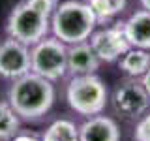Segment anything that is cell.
Returning a JSON list of instances; mask_svg holds the SVG:
<instances>
[{
    "instance_id": "obj_17",
    "label": "cell",
    "mask_w": 150,
    "mask_h": 141,
    "mask_svg": "<svg viewBox=\"0 0 150 141\" xmlns=\"http://www.w3.org/2000/svg\"><path fill=\"white\" fill-rule=\"evenodd\" d=\"M9 141H41V139L36 137V135H30V134H17L15 137H11Z\"/></svg>"
},
{
    "instance_id": "obj_7",
    "label": "cell",
    "mask_w": 150,
    "mask_h": 141,
    "mask_svg": "<svg viewBox=\"0 0 150 141\" xmlns=\"http://www.w3.org/2000/svg\"><path fill=\"white\" fill-rule=\"evenodd\" d=\"M88 41H90L94 53L98 55V58L107 64L120 60V56L131 47L124 32V23H115L111 26L94 30Z\"/></svg>"
},
{
    "instance_id": "obj_5",
    "label": "cell",
    "mask_w": 150,
    "mask_h": 141,
    "mask_svg": "<svg viewBox=\"0 0 150 141\" xmlns=\"http://www.w3.org/2000/svg\"><path fill=\"white\" fill-rule=\"evenodd\" d=\"M30 72L49 81H60L68 75V45L54 36H45L30 47Z\"/></svg>"
},
{
    "instance_id": "obj_2",
    "label": "cell",
    "mask_w": 150,
    "mask_h": 141,
    "mask_svg": "<svg viewBox=\"0 0 150 141\" xmlns=\"http://www.w3.org/2000/svg\"><path fill=\"white\" fill-rule=\"evenodd\" d=\"M60 0H19L9 11L6 34L26 45H36L51 32L53 17Z\"/></svg>"
},
{
    "instance_id": "obj_12",
    "label": "cell",
    "mask_w": 150,
    "mask_h": 141,
    "mask_svg": "<svg viewBox=\"0 0 150 141\" xmlns=\"http://www.w3.org/2000/svg\"><path fill=\"white\" fill-rule=\"evenodd\" d=\"M120 70L128 77L141 79L146 70L150 68V53L146 49H139V47H129L118 60Z\"/></svg>"
},
{
    "instance_id": "obj_9",
    "label": "cell",
    "mask_w": 150,
    "mask_h": 141,
    "mask_svg": "<svg viewBox=\"0 0 150 141\" xmlns=\"http://www.w3.org/2000/svg\"><path fill=\"white\" fill-rule=\"evenodd\" d=\"M79 141H120L118 124L105 115H92L79 126Z\"/></svg>"
},
{
    "instance_id": "obj_11",
    "label": "cell",
    "mask_w": 150,
    "mask_h": 141,
    "mask_svg": "<svg viewBox=\"0 0 150 141\" xmlns=\"http://www.w3.org/2000/svg\"><path fill=\"white\" fill-rule=\"evenodd\" d=\"M124 32L131 47L139 49H150V11L148 9H137L126 19Z\"/></svg>"
},
{
    "instance_id": "obj_15",
    "label": "cell",
    "mask_w": 150,
    "mask_h": 141,
    "mask_svg": "<svg viewBox=\"0 0 150 141\" xmlns=\"http://www.w3.org/2000/svg\"><path fill=\"white\" fill-rule=\"evenodd\" d=\"M21 117L8 102H0V141H9L19 134Z\"/></svg>"
},
{
    "instance_id": "obj_14",
    "label": "cell",
    "mask_w": 150,
    "mask_h": 141,
    "mask_svg": "<svg viewBox=\"0 0 150 141\" xmlns=\"http://www.w3.org/2000/svg\"><path fill=\"white\" fill-rule=\"evenodd\" d=\"M94 11L98 25H107L116 15H120L128 6V0H84Z\"/></svg>"
},
{
    "instance_id": "obj_10",
    "label": "cell",
    "mask_w": 150,
    "mask_h": 141,
    "mask_svg": "<svg viewBox=\"0 0 150 141\" xmlns=\"http://www.w3.org/2000/svg\"><path fill=\"white\" fill-rule=\"evenodd\" d=\"M101 60L94 53L90 41L68 45V73L71 75H88L96 73Z\"/></svg>"
},
{
    "instance_id": "obj_13",
    "label": "cell",
    "mask_w": 150,
    "mask_h": 141,
    "mask_svg": "<svg viewBox=\"0 0 150 141\" xmlns=\"http://www.w3.org/2000/svg\"><path fill=\"white\" fill-rule=\"evenodd\" d=\"M41 141H79V126L69 119H56L45 128Z\"/></svg>"
},
{
    "instance_id": "obj_3",
    "label": "cell",
    "mask_w": 150,
    "mask_h": 141,
    "mask_svg": "<svg viewBox=\"0 0 150 141\" xmlns=\"http://www.w3.org/2000/svg\"><path fill=\"white\" fill-rule=\"evenodd\" d=\"M96 26L98 19L84 0L58 2L53 17H51V32L66 45L88 41Z\"/></svg>"
},
{
    "instance_id": "obj_18",
    "label": "cell",
    "mask_w": 150,
    "mask_h": 141,
    "mask_svg": "<svg viewBox=\"0 0 150 141\" xmlns=\"http://www.w3.org/2000/svg\"><path fill=\"white\" fill-rule=\"evenodd\" d=\"M141 81H143V85H144V88H146V92L150 94V68L146 70V73L141 77Z\"/></svg>"
},
{
    "instance_id": "obj_19",
    "label": "cell",
    "mask_w": 150,
    "mask_h": 141,
    "mask_svg": "<svg viewBox=\"0 0 150 141\" xmlns=\"http://www.w3.org/2000/svg\"><path fill=\"white\" fill-rule=\"evenodd\" d=\"M141 6H143L144 9H148V11H150V0H141Z\"/></svg>"
},
{
    "instance_id": "obj_1",
    "label": "cell",
    "mask_w": 150,
    "mask_h": 141,
    "mask_svg": "<svg viewBox=\"0 0 150 141\" xmlns=\"http://www.w3.org/2000/svg\"><path fill=\"white\" fill-rule=\"evenodd\" d=\"M56 100L53 81L34 72L13 79L8 88V103L23 120H40L51 111Z\"/></svg>"
},
{
    "instance_id": "obj_4",
    "label": "cell",
    "mask_w": 150,
    "mask_h": 141,
    "mask_svg": "<svg viewBox=\"0 0 150 141\" xmlns=\"http://www.w3.org/2000/svg\"><path fill=\"white\" fill-rule=\"evenodd\" d=\"M66 102L77 115H100L109 102V90L96 73L73 75L66 85Z\"/></svg>"
},
{
    "instance_id": "obj_6",
    "label": "cell",
    "mask_w": 150,
    "mask_h": 141,
    "mask_svg": "<svg viewBox=\"0 0 150 141\" xmlns=\"http://www.w3.org/2000/svg\"><path fill=\"white\" fill-rule=\"evenodd\" d=\"M112 107L124 119H141L150 109V94L141 79L128 77L112 92Z\"/></svg>"
},
{
    "instance_id": "obj_16",
    "label": "cell",
    "mask_w": 150,
    "mask_h": 141,
    "mask_svg": "<svg viewBox=\"0 0 150 141\" xmlns=\"http://www.w3.org/2000/svg\"><path fill=\"white\" fill-rule=\"evenodd\" d=\"M133 139L135 141H150V111H146L139 119L137 126H135V132H133Z\"/></svg>"
},
{
    "instance_id": "obj_8",
    "label": "cell",
    "mask_w": 150,
    "mask_h": 141,
    "mask_svg": "<svg viewBox=\"0 0 150 141\" xmlns=\"http://www.w3.org/2000/svg\"><path fill=\"white\" fill-rule=\"evenodd\" d=\"M30 72V45L15 38L0 41V77L13 81Z\"/></svg>"
}]
</instances>
